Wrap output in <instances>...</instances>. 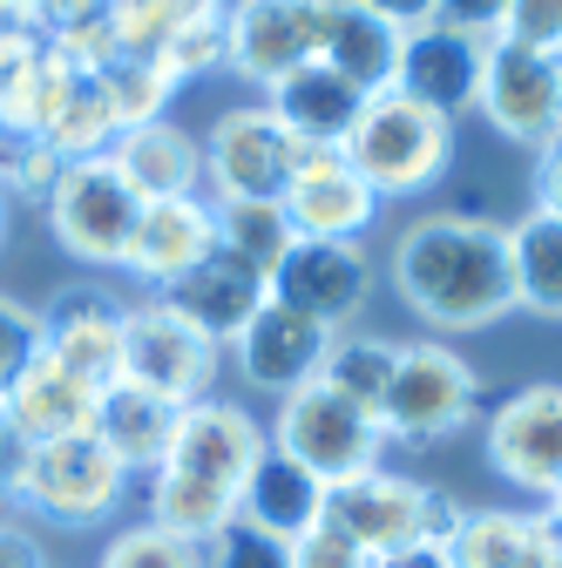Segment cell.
Returning <instances> with one entry per match:
<instances>
[{
  "label": "cell",
  "mask_w": 562,
  "mask_h": 568,
  "mask_svg": "<svg viewBox=\"0 0 562 568\" xmlns=\"http://www.w3.org/2000/svg\"><path fill=\"white\" fill-rule=\"evenodd\" d=\"M393 292L434 332H481L515 312L509 231L488 217H420L393 244Z\"/></svg>",
  "instance_id": "cell-1"
},
{
  "label": "cell",
  "mask_w": 562,
  "mask_h": 568,
  "mask_svg": "<svg viewBox=\"0 0 562 568\" xmlns=\"http://www.w3.org/2000/svg\"><path fill=\"white\" fill-rule=\"evenodd\" d=\"M448 156H454V122H441L434 109L407 102L400 89L367 95L353 135H345V163L367 176V190L380 203L387 196H420L428 183H441Z\"/></svg>",
  "instance_id": "cell-2"
},
{
  "label": "cell",
  "mask_w": 562,
  "mask_h": 568,
  "mask_svg": "<svg viewBox=\"0 0 562 568\" xmlns=\"http://www.w3.org/2000/svg\"><path fill=\"white\" fill-rule=\"evenodd\" d=\"M481 413V379L441 338H413L393 359V386L380 399L387 447H441Z\"/></svg>",
  "instance_id": "cell-3"
},
{
  "label": "cell",
  "mask_w": 562,
  "mask_h": 568,
  "mask_svg": "<svg viewBox=\"0 0 562 568\" xmlns=\"http://www.w3.org/2000/svg\"><path fill=\"white\" fill-rule=\"evenodd\" d=\"M264 434H271L278 454H292L299 467H312L325 487L380 467V454H387L380 419L367 406H353L345 393H332L325 379H312V386H299V393L278 399V413H271Z\"/></svg>",
  "instance_id": "cell-4"
},
{
  "label": "cell",
  "mask_w": 562,
  "mask_h": 568,
  "mask_svg": "<svg viewBox=\"0 0 562 568\" xmlns=\"http://www.w3.org/2000/svg\"><path fill=\"white\" fill-rule=\"evenodd\" d=\"M122 494H129L122 460L96 434H76V440H34V460H28L14 508L41 515L54 528H102L122 508Z\"/></svg>",
  "instance_id": "cell-5"
},
{
  "label": "cell",
  "mask_w": 562,
  "mask_h": 568,
  "mask_svg": "<svg viewBox=\"0 0 562 568\" xmlns=\"http://www.w3.org/2000/svg\"><path fill=\"white\" fill-rule=\"evenodd\" d=\"M299 170V142L264 102L224 109L203 135V196L210 203H285Z\"/></svg>",
  "instance_id": "cell-6"
},
{
  "label": "cell",
  "mask_w": 562,
  "mask_h": 568,
  "mask_svg": "<svg viewBox=\"0 0 562 568\" xmlns=\"http://www.w3.org/2000/svg\"><path fill=\"white\" fill-rule=\"evenodd\" d=\"M41 217L76 264H122L129 237H136V217H143V196L116 176L109 156H89V163L61 170V183L41 203Z\"/></svg>",
  "instance_id": "cell-7"
},
{
  "label": "cell",
  "mask_w": 562,
  "mask_h": 568,
  "mask_svg": "<svg viewBox=\"0 0 562 568\" xmlns=\"http://www.w3.org/2000/svg\"><path fill=\"white\" fill-rule=\"evenodd\" d=\"M218 352H224V345H210V338H203L190 318H177L163 298L129 305V318H122V379L143 386V393H157V399H170V406L210 399Z\"/></svg>",
  "instance_id": "cell-8"
},
{
  "label": "cell",
  "mask_w": 562,
  "mask_h": 568,
  "mask_svg": "<svg viewBox=\"0 0 562 568\" xmlns=\"http://www.w3.org/2000/svg\"><path fill=\"white\" fill-rule=\"evenodd\" d=\"M373 298V257L353 237H292L271 264V305H285L325 332H345Z\"/></svg>",
  "instance_id": "cell-9"
},
{
  "label": "cell",
  "mask_w": 562,
  "mask_h": 568,
  "mask_svg": "<svg viewBox=\"0 0 562 568\" xmlns=\"http://www.w3.org/2000/svg\"><path fill=\"white\" fill-rule=\"evenodd\" d=\"M474 109L495 122V135L542 150V142L562 129V54L495 34L481 48V95H474Z\"/></svg>",
  "instance_id": "cell-10"
},
{
  "label": "cell",
  "mask_w": 562,
  "mask_h": 568,
  "mask_svg": "<svg viewBox=\"0 0 562 568\" xmlns=\"http://www.w3.org/2000/svg\"><path fill=\"white\" fill-rule=\"evenodd\" d=\"M319 34L325 0H224V68L258 89H278L305 61H319Z\"/></svg>",
  "instance_id": "cell-11"
},
{
  "label": "cell",
  "mask_w": 562,
  "mask_h": 568,
  "mask_svg": "<svg viewBox=\"0 0 562 568\" xmlns=\"http://www.w3.org/2000/svg\"><path fill=\"white\" fill-rule=\"evenodd\" d=\"M428 480H407L393 467H367L353 480H332L325 487V521L339 535H353L373 561L413 548V541H428Z\"/></svg>",
  "instance_id": "cell-12"
},
{
  "label": "cell",
  "mask_w": 562,
  "mask_h": 568,
  "mask_svg": "<svg viewBox=\"0 0 562 568\" xmlns=\"http://www.w3.org/2000/svg\"><path fill=\"white\" fill-rule=\"evenodd\" d=\"M122 318H129V305L109 292V284H96V277L61 284V292L41 305V352L109 393L122 379Z\"/></svg>",
  "instance_id": "cell-13"
},
{
  "label": "cell",
  "mask_w": 562,
  "mask_h": 568,
  "mask_svg": "<svg viewBox=\"0 0 562 568\" xmlns=\"http://www.w3.org/2000/svg\"><path fill=\"white\" fill-rule=\"evenodd\" d=\"M264 447H271V434H264V419L258 413H244L238 399H197V406H183V419H177V440H170V474H190V480H203V487H224V494H238L244 480H251V467L264 460Z\"/></svg>",
  "instance_id": "cell-14"
},
{
  "label": "cell",
  "mask_w": 562,
  "mask_h": 568,
  "mask_svg": "<svg viewBox=\"0 0 562 568\" xmlns=\"http://www.w3.org/2000/svg\"><path fill=\"white\" fill-rule=\"evenodd\" d=\"M488 467L542 501L562 487V386H522L488 413Z\"/></svg>",
  "instance_id": "cell-15"
},
{
  "label": "cell",
  "mask_w": 562,
  "mask_h": 568,
  "mask_svg": "<svg viewBox=\"0 0 562 568\" xmlns=\"http://www.w3.org/2000/svg\"><path fill=\"white\" fill-rule=\"evenodd\" d=\"M177 318H190L210 345H231L264 305H271V277L258 271V264H244L238 251H224V244H210L177 284H163L157 292Z\"/></svg>",
  "instance_id": "cell-16"
},
{
  "label": "cell",
  "mask_w": 562,
  "mask_h": 568,
  "mask_svg": "<svg viewBox=\"0 0 562 568\" xmlns=\"http://www.w3.org/2000/svg\"><path fill=\"white\" fill-rule=\"evenodd\" d=\"M332 338H339V332H325V325H312V318H299V312H285V305H264V312L231 338V359H238L244 386L285 399V393H299V386H312V379L325 373Z\"/></svg>",
  "instance_id": "cell-17"
},
{
  "label": "cell",
  "mask_w": 562,
  "mask_h": 568,
  "mask_svg": "<svg viewBox=\"0 0 562 568\" xmlns=\"http://www.w3.org/2000/svg\"><path fill=\"white\" fill-rule=\"evenodd\" d=\"M285 217L299 237H367V224L380 217V196L367 190V176L345 163V150H299L292 190H285Z\"/></svg>",
  "instance_id": "cell-18"
},
{
  "label": "cell",
  "mask_w": 562,
  "mask_h": 568,
  "mask_svg": "<svg viewBox=\"0 0 562 568\" xmlns=\"http://www.w3.org/2000/svg\"><path fill=\"white\" fill-rule=\"evenodd\" d=\"M481 48L488 41H468V34H454L441 21L420 28V34L400 41V75H393V89L407 102H420V109H434L441 122H454L481 95Z\"/></svg>",
  "instance_id": "cell-19"
},
{
  "label": "cell",
  "mask_w": 562,
  "mask_h": 568,
  "mask_svg": "<svg viewBox=\"0 0 562 568\" xmlns=\"http://www.w3.org/2000/svg\"><path fill=\"white\" fill-rule=\"evenodd\" d=\"M109 163H116V176L143 196V203L203 196V142H197L183 122H170V115L122 129V135L109 142Z\"/></svg>",
  "instance_id": "cell-20"
},
{
  "label": "cell",
  "mask_w": 562,
  "mask_h": 568,
  "mask_svg": "<svg viewBox=\"0 0 562 568\" xmlns=\"http://www.w3.org/2000/svg\"><path fill=\"white\" fill-rule=\"evenodd\" d=\"M210 244H218V217H210V196H170V203H143L136 217V237H129V257L122 271L143 277L150 292L177 284Z\"/></svg>",
  "instance_id": "cell-21"
},
{
  "label": "cell",
  "mask_w": 562,
  "mask_h": 568,
  "mask_svg": "<svg viewBox=\"0 0 562 568\" xmlns=\"http://www.w3.org/2000/svg\"><path fill=\"white\" fill-rule=\"evenodd\" d=\"M271 102V115L285 122V135L299 142V150H345V135H353V122H360V109H367V95L345 82V75H332L325 61H305L299 75H285L278 89H264Z\"/></svg>",
  "instance_id": "cell-22"
},
{
  "label": "cell",
  "mask_w": 562,
  "mask_h": 568,
  "mask_svg": "<svg viewBox=\"0 0 562 568\" xmlns=\"http://www.w3.org/2000/svg\"><path fill=\"white\" fill-rule=\"evenodd\" d=\"M34 135L48 142L61 163L109 156V142H116V115H109V102H102L96 75H89V68H76L68 54H54V75H48V89H41Z\"/></svg>",
  "instance_id": "cell-23"
},
{
  "label": "cell",
  "mask_w": 562,
  "mask_h": 568,
  "mask_svg": "<svg viewBox=\"0 0 562 568\" xmlns=\"http://www.w3.org/2000/svg\"><path fill=\"white\" fill-rule=\"evenodd\" d=\"M238 521L258 528V535H271V541H299L305 528L325 521V480L312 467H299L292 454L264 447V460L238 487Z\"/></svg>",
  "instance_id": "cell-24"
},
{
  "label": "cell",
  "mask_w": 562,
  "mask_h": 568,
  "mask_svg": "<svg viewBox=\"0 0 562 568\" xmlns=\"http://www.w3.org/2000/svg\"><path fill=\"white\" fill-rule=\"evenodd\" d=\"M0 406H8V419L21 426L28 440H76V434H96L102 386H89L82 373H68L61 359H48V352H41Z\"/></svg>",
  "instance_id": "cell-25"
},
{
  "label": "cell",
  "mask_w": 562,
  "mask_h": 568,
  "mask_svg": "<svg viewBox=\"0 0 562 568\" xmlns=\"http://www.w3.org/2000/svg\"><path fill=\"white\" fill-rule=\"evenodd\" d=\"M400 28H387L380 14H367L360 0H325V34H319V61L332 75H345L360 95H387L400 75Z\"/></svg>",
  "instance_id": "cell-26"
},
{
  "label": "cell",
  "mask_w": 562,
  "mask_h": 568,
  "mask_svg": "<svg viewBox=\"0 0 562 568\" xmlns=\"http://www.w3.org/2000/svg\"><path fill=\"white\" fill-rule=\"evenodd\" d=\"M177 419H183V406H170V399H157V393H143V386L116 379V386L102 393V406H96V440L122 460V474H157V467L170 460Z\"/></svg>",
  "instance_id": "cell-27"
},
{
  "label": "cell",
  "mask_w": 562,
  "mask_h": 568,
  "mask_svg": "<svg viewBox=\"0 0 562 568\" xmlns=\"http://www.w3.org/2000/svg\"><path fill=\"white\" fill-rule=\"evenodd\" d=\"M454 568H542L549 535L542 515H509V508H468L461 528L448 535Z\"/></svg>",
  "instance_id": "cell-28"
},
{
  "label": "cell",
  "mask_w": 562,
  "mask_h": 568,
  "mask_svg": "<svg viewBox=\"0 0 562 568\" xmlns=\"http://www.w3.org/2000/svg\"><path fill=\"white\" fill-rule=\"evenodd\" d=\"M150 521L170 528V535H183V541H197V548H210V541L238 521V494L157 467V474H150Z\"/></svg>",
  "instance_id": "cell-29"
},
{
  "label": "cell",
  "mask_w": 562,
  "mask_h": 568,
  "mask_svg": "<svg viewBox=\"0 0 562 568\" xmlns=\"http://www.w3.org/2000/svg\"><path fill=\"white\" fill-rule=\"evenodd\" d=\"M509 264H515V305L562 318V217H529L509 231Z\"/></svg>",
  "instance_id": "cell-30"
},
{
  "label": "cell",
  "mask_w": 562,
  "mask_h": 568,
  "mask_svg": "<svg viewBox=\"0 0 562 568\" xmlns=\"http://www.w3.org/2000/svg\"><path fill=\"white\" fill-rule=\"evenodd\" d=\"M48 75H54V48L34 28L0 34V135H34Z\"/></svg>",
  "instance_id": "cell-31"
},
{
  "label": "cell",
  "mask_w": 562,
  "mask_h": 568,
  "mask_svg": "<svg viewBox=\"0 0 562 568\" xmlns=\"http://www.w3.org/2000/svg\"><path fill=\"white\" fill-rule=\"evenodd\" d=\"M96 89H102V102H109V115H116V135L136 129V122H157L163 102L177 95L170 68H163L157 54H122V48L96 68Z\"/></svg>",
  "instance_id": "cell-32"
},
{
  "label": "cell",
  "mask_w": 562,
  "mask_h": 568,
  "mask_svg": "<svg viewBox=\"0 0 562 568\" xmlns=\"http://www.w3.org/2000/svg\"><path fill=\"white\" fill-rule=\"evenodd\" d=\"M393 359H400V345H393V338H373V332H339V338H332V352H325V373H319V379L380 419V399H387V386H393Z\"/></svg>",
  "instance_id": "cell-33"
},
{
  "label": "cell",
  "mask_w": 562,
  "mask_h": 568,
  "mask_svg": "<svg viewBox=\"0 0 562 568\" xmlns=\"http://www.w3.org/2000/svg\"><path fill=\"white\" fill-rule=\"evenodd\" d=\"M210 217H218V244L238 251L244 264H258L264 277L299 237L292 217H285V203H210Z\"/></svg>",
  "instance_id": "cell-34"
},
{
  "label": "cell",
  "mask_w": 562,
  "mask_h": 568,
  "mask_svg": "<svg viewBox=\"0 0 562 568\" xmlns=\"http://www.w3.org/2000/svg\"><path fill=\"white\" fill-rule=\"evenodd\" d=\"M96 568H210V555H203L197 541L157 528V521H136V528L109 535V548H102Z\"/></svg>",
  "instance_id": "cell-35"
},
{
  "label": "cell",
  "mask_w": 562,
  "mask_h": 568,
  "mask_svg": "<svg viewBox=\"0 0 562 568\" xmlns=\"http://www.w3.org/2000/svg\"><path fill=\"white\" fill-rule=\"evenodd\" d=\"M157 61L170 68V82H197L210 75V68H224V8H210V14H190L170 28V41L157 48Z\"/></svg>",
  "instance_id": "cell-36"
},
{
  "label": "cell",
  "mask_w": 562,
  "mask_h": 568,
  "mask_svg": "<svg viewBox=\"0 0 562 568\" xmlns=\"http://www.w3.org/2000/svg\"><path fill=\"white\" fill-rule=\"evenodd\" d=\"M61 156L41 135H0V183H8L14 203H48V190L61 183Z\"/></svg>",
  "instance_id": "cell-37"
},
{
  "label": "cell",
  "mask_w": 562,
  "mask_h": 568,
  "mask_svg": "<svg viewBox=\"0 0 562 568\" xmlns=\"http://www.w3.org/2000/svg\"><path fill=\"white\" fill-rule=\"evenodd\" d=\"M34 359H41V312L0 292V399L14 393V379H21Z\"/></svg>",
  "instance_id": "cell-38"
},
{
  "label": "cell",
  "mask_w": 562,
  "mask_h": 568,
  "mask_svg": "<svg viewBox=\"0 0 562 568\" xmlns=\"http://www.w3.org/2000/svg\"><path fill=\"white\" fill-rule=\"evenodd\" d=\"M285 561H292V568H380L353 535H339L332 521H319V528H305L299 541H285Z\"/></svg>",
  "instance_id": "cell-39"
},
{
  "label": "cell",
  "mask_w": 562,
  "mask_h": 568,
  "mask_svg": "<svg viewBox=\"0 0 562 568\" xmlns=\"http://www.w3.org/2000/svg\"><path fill=\"white\" fill-rule=\"evenodd\" d=\"M203 555H210V568H292V561H285V541H271V535H258V528H244V521H231Z\"/></svg>",
  "instance_id": "cell-40"
},
{
  "label": "cell",
  "mask_w": 562,
  "mask_h": 568,
  "mask_svg": "<svg viewBox=\"0 0 562 568\" xmlns=\"http://www.w3.org/2000/svg\"><path fill=\"white\" fill-rule=\"evenodd\" d=\"M502 34L522 41V48H549V54H562V0H509Z\"/></svg>",
  "instance_id": "cell-41"
},
{
  "label": "cell",
  "mask_w": 562,
  "mask_h": 568,
  "mask_svg": "<svg viewBox=\"0 0 562 568\" xmlns=\"http://www.w3.org/2000/svg\"><path fill=\"white\" fill-rule=\"evenodd\" d=\"M102 14H109V0H28V28L41 41H68L89 21H102Z\"/></svg>",
  "instance_id": "cell-42"
},
{
  "label": "cell",
  "mask_w": 562,
  "mask_h": 568,
  "mask_svg": "<svg viewBox=\"0 0 562 568\" xmlns=\"http://www.w3.org/2000/svg\"><path fill=\"white\" fill-rule=\"evenodd\" d=\"M509 21V0H441V28L468 34V41H495Z\"/></svg>",
  "instance_id": "cell-43"
},
{
  "label": "cell",
  "mask_w": 562,
  "mask_h": 568,
  "mask_svg": "<svg viewBox=\"0 0 562 568\" xmlns=\"http://www.w3.org/2000/svg\"><path fill=\"white\" fill-rule=\"evenodd\" d=\"M28 460H34V440L8 419V406H0V508H14V494L28 480Z\"/></svg>",
  "instance_id": "cell-44"
},
{
  "label": "cell",
  "mask_w": 562,
  "mask_h": 568,
  "mask_svg": "<svg viewBox=\"0 0 562 568\" xmlns=\"http://www.w3.org/2000/svg\"><path fill=\"white\" fill-rule=\"evenodd\" d=\"M535 210L542 217H562V129L535 150Z\"/></svg>",
  "instance_id": "cell-45"
},
{
  "label": "cell",
  "mask_w": 562,
  "mask_h": 568,
  "mask_svg": "<svg viewBox=\"0 0 562 568\" xmlns=\"http://www.w3.org/2000/svg\"><path fill=\"white\" fill-rule=\"evenodd\" d=\"M367 14H380L387 28H400V34H420V28H434L441 21V0H360Z\"/></svg>",
  "instance_id": "cell-46"
},
{
  "label": "cell",
  "mask_w": 562,
  "mask_h": 568,
  "mask_svg": "<svg viewBox=\"0 0 562 568\" xmlns=\"http://www.w3.org/2000/svg\"><path fill=\"white\" fill-rule=\"evenodd\" d=\"M0 568H48V555H41V541L28 528L0 521Z\"/></svg>",
  "instance_id": "cell-47"
},
{
  "label": "cell",
  "mask_w": 562,
  "mask_h": 568,
  "mask_svg": "<svg viewBox=\"0 0 562 568\" xmlns=\"http://www.w3.org/2000/svg\"><path fill=\"white\" fill-rule=\"evenodd\" d=\"M380 568H454V555H448V541H413V548L387 555Z\"/></svg>",
  "instance_id": "cell-48"
},
{
  "label": "cell",
  "mask_w": 562,
  "mask_h": 568,
  "mask_svg": "<svg viewBox=\"0 0 562 568\" xmlns=\"http://www.w3.org/2000/svg\"><path fill=\"white\" fill-rule=\"evenodd\" d=\"M157 8H163L170 21H190V14H210V8H224V0H157Z\"/></svg>",
  "instance_id": "cell-49"
},
{
  "label": "cell",
  "mask_w": 562,
  "mask_h": 568,
  "mask_svg": "<svg viewBox=\"0 0 562 568\" xmlns=\"http://www.w3.org/2000/svg\"><path fill=\"white\" fill-rule=\"evenodd\" d=\"M8 28H28V0H0V34Z\"/></svg>",
  "instance_id": "cell-50"
},
{
  "label": "cell",
  "mask_w": 562,
  "mask_h": 568,
  "mask_svg": "<svg viewBox=\"0 0 562 568\" xmlns=\"http://www.w3.org/2000/svg\"><path fill=\"white\" fill-rule=\"evenodd\" d=\"M8 203L14 196H8V183H0V244H8Z\"/></svg>",
  "instance_id": "cell-51"
}]
</instances>
